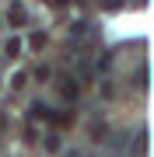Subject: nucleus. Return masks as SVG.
I'll list each match as a JSON object with an SVG mask.
<instances>
[{"mask_svg": "<svg viewBox=\"0 0 154 157\" xmlns=\"http://www.w3.org/2000/svg\"><path fill=\"white\" fill-rule=\"evenodd\" d=\"M4 52H7V56H11V59H18V52H21V39H18V35H14V39H7Z\"/></svg>", "mask_w": 154, "mask_h": 157, "instance_id": "obj_5", "label": "nucleus"}, {"mask_svg": "<svg viewBox=\"0 0 154 157\" xmlns=\"http://www.w3.org/2000/svg\"><path fill=\"white\" fill-rule=\"evenodd\" d=\"M53 4H56V7H63V4H67V0H53Z\"/></svg>", "mask_w": 154, "mask_h": 157, "instance_id": "obj_8", "label": "nucleus"}, {"mask_svg": "<svg viewBox=\"0 0 154 157\" xmlns=\"http://www.w3.org/2000/svg\"><path fill=\"white\" fill-rule=\"evenodd\" d=\"M7 21H11L14 28H25V25H28V11H25V4H11V7H7Z\"/></svg>", "mask_w": 154, "mask_h": 157, "instance_id": "obj_2", "label": "nucleus"}, {"mask_svg": "<svg viewBox=\"0 0 154 157\" xmlns=\"http://www.w3.org/2000/svg\"><path fill=\"white\" fill-rule=\"evenodd\" d=\"M67 157H81V154H77V150H70V154H67Z\"/></svg>", "mask_w": 154, "mask_h": 157, "instance_id": "obj_9", "label": "nucleus"}, {"mask_svg": "<svg viewBox=\"0 0 154 157\" xmlns=\"http://www.w3.org/2000/svg\"><path fill=\"white\" fill-rule=\"evenodd\" d=\"M46 150H60V136H56V133L46 136Z\"/></svg>", "mask_w": 154, "mask_h": 157, "instance_id": "obj_7", "label": "nucleus"}, {"mask_svg": "<svg viewBox=\"0 0 154 157\" xmlns=\"http://www.w3.org/2000/svg\"><path fill=\"white\" fill-rule=\"evenodd\" d=\"M60 94L74 101V98H77V80H63V84H60Z\"/></svg>", "mask_w": 154, "mask_h": 157, "instance_id": "obj_4", "label": "nucleus"}, {"mask_svg": "<svg viewBox=\"0 0 154 157\" xmlns=\"http://www.w3.org/2000/svg\"><path fill=\"white\" fill-rule=\"evenodd\" d=\"M42 45H46V32H35L32 35V49H42Z\"/></svg>", "mask_w": 154, "mask_h": 157, "instance_id": "obj_6", "label": "nucleus"}, {"mask_svg": "<svg viewBox=\"0 0 154 157\" xmlns=\"http://www.w3.org/2000/svg\"><path fill=\"white\" fill-rule=\"evenodd\" d=\"M98 35L91 32V25H77L74 32H70V45H91Z\"/></svg>", "mask_w": 154, "mask_h": 157, "instance_id": "obj_1", "label": "nucleus"}, {"mask_svg": "<svg viewBox=\"0 0 154 157\" xmlns=\"http://www.w3.org/2000/svg\"><path fill=\"white\" fill-rule=\"evenodd\" d=\"M49 112H53V108L46 105V101H32V108H28V119H42V122H49Z\"/></svg>", "mask_w": 154, "mask_h": 157, "instance_id": "obj_3", "label": "nucleus"}]
</instances>
